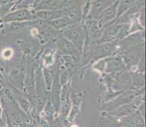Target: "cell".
<instances>
[{
  "label": "cell",
  "mask_w": 146,
  "mask_h": 127,
  "mask_svg": "<svg viewBox=\"0 0 146 127\" xmlns=\"http://www.w3.org/2000/svg\"><path fill=\"white\" fill-rule=\"evenodd\" d=\"M36 3V0H18L14 5L13 9L30 8L32 9Z\"/></svg>",
  "instance_id": "cell-20"
},
{
  "label": "cell",
  "mask_w": 146,
  "mask_h": 127,
  "mask_svg": "<svg viewBox=\"0 0 146 127\" xmlns=\"http://www.w3.org/2000/svg\"><path fill=\"white\" fill-rule=\"evenodd\" d=\"M41 73L42 79H43L44 83L45 84V86H46V89L49 92L50 88H51L52 83H53V78H54L56 72H55L54 70L52 71V70L45 68V67H42L41 70Z\"/></svg>",
  "instance_id": "cell-16"
},
{
  "label": "cell",
  "mask_w": 146,
  "mask_h": 127,
  "mask_svg": "<svg viewBox=\"0 0 146 127\" xmlns=\"http://www.w3.org/2000/svg\"><path fill=\"white\" fill-rule=\"evenodd\" d=\"M6 124H5V123L3 122V121H2V120H0V127L1 126H6Z\"/></svg>",
  "instance_id": "cell-23"
},
{
  "label": "cell",
  "mask_w": 146,
  "mask_h": 127,
  "mask_svg": "<svg viewBox=\"0 0 146 127\" xmlns=\"http://www.w3.org/2000/svg\"><path fill=\"white\" fill-rule=\"evenodd\" d=\"M131 84L132 82H131V73L124 69L115 73L111 89L115 91L123 92L131 89L132 87Z\"/></svg>",
  "instance_id": "cell-6"
},
{
  "label": "cell",
  "mask_w": 146,
  "mask_h": 127,
  "mask_svg": "<svg viewBox=\"0 0 146 127\" xmlns=\"http://www.w3.org/2000/svg\"><path fill=\"white\" fill-rule=\"evenodd\" d=\"M119 50L118 41L96 42L94 41L91 52V61L105 59L116 54Z\"/></svg>",
  "instance_id": "cell-2"
},
{
  "label": "cell",
  "mask_w": 146,
  "mask_h": 127,
  "mask_svg": "<svg viewBox=\"0 0 146 127\" xmlns=\"http://www.w3.org/2000/svg\"><path fill=\"white\" fill-rule=\"evenodd\" d=\"M45 23H46L47 24H48L49 26L53 27L54 29H56L58 31H60V30H62V28H65V27L68 26L74 23L71 20H70L66 16L60 17V18H56V19H54V20H50V21L48 22H45Z\"/></svg>",
  "instance_id": "cell-14"
},
{
  "label": "cell",
  "mask_w": 146,
  "mask_h": 127,
  "mask_svg": "<svg viewBox=\"0 0 146 127\" xmlns=\"http://www.w3.org/2000/svg\"><path fill=\"white\" fill-rule=\"evenodd\" d=\"M111 4L113 2L110 0H91L89 11L86 17L98 19L102 12Z\"/></svg>",
  "instance_id": "cell-10"
},
{
  "label": "cell",
  "mask_w": 146,
  "mask_h": 127,
  "mask_svg": "<svg viewBox=\"0 0 146 127\" xmlns=\"http://www.w3.org/2000/svg\"><path fill=\"white\" fill-rule=\"evenodd\" d=\"M35 20V12L30 8L15 9L3 16L2 21L4 23L11 22H23Z\"/></svg>",
  "instance_id": "cell-4"
},
{
  "label": "cell",
  "mask_w": 146,
  "mask_h": 127,
  "mask_svg": "<svg viewBox=\"0 0 146 127\" xmlns=\"http://www.w3.org/2000/svg\"><path fill=\"white\" fill-rule=\"evenodd\" d=\"M118 2H114L109 5L104 11L100 15L98 18V22L100 26L104 28L107 23L115 20L117 18V6H118Z\"/></svg>",
  "instance_id": "cell-11"
},
{
  "label": "cell",
  "mask_w": 146,
  "mask_h": 127,
  "mask_svg": "<svg viewBox=\"0 0 146 127\" xmlns=\"http://www.w3.org/2000/svg\"><path fill=\"white\" fill-rule=\"evenodd\" d=\"M10 77L11 78L12 82L15 84L16 88H21L23 82V67L21 65L15 67L10 72Z\"/></svg>",
  "instance_id": "cell-13"
},
{
  "label": "cell",
  "mask_w": 146,
  "mask_h": 127,
  "mask_svg": "<svg viewBox=\"0 0 146 127\" xmlns=\"http://www.w3.org/2000/svg\"><path fill=\"white\" fill-rule=\"evenodd\" d=\"M58 33L70 40L81 54L85 39L87 34L86 29L83 23H72L58 31Z\"/></svg>",
  "instance_id": "cell-1"
},
{
  "label": "cell",
  "mask_w": 146,
  "mask_h": 127,
  "mask_svg": "<svg viewBox=\"0 0 146 127\" xmlns=\"http://www.w3.org/2000/svg\"><path fill=\"white\" fill-rule=\"evenodd\" d=\"M35 20H38L42 22H48L54 20L64 15L63 10H44L35 11Z\"/></svg>",
  "instance_id": "cell-12"
},
{
  "label": "cell",
  "mask_w": 146,
  "mask_h": 127,
  "mask_svg": "<svg viewBox=\"0 0 146 127\" xmlns=\"http://www.w3.org/2000/svg\"><path fill=\"white\" fill-rule=\"evenodd\" d=\"M16 100L18 103V105L20 106L21 108L23 111V112L29 114L32 111L31 110H32V105L31 104V102H30L29 100H28L26 98H23L21 97L18 96L16 98Z\"/></svg>",
  "instance_id": "cell-19"
},
{
  "label": "cell",
  "mask_w": 146,
  "mask_h": 127,
  "mask_svg": "<svg viewBox=\"0 0 146 127\" xmlns=\"http://www.w3.org/2000/svg\"><path fill=\"white\" fill-rule=\"evenodd\" d=\"M136 0H119L117 6V18L125 13L129 9L135 5Z\"/></svg>",
  "instance_id": "cell-17"
},
{
  "label": "cell",
  "mask_w": 146,
  "mask_h": 127,
  "mask_svg": "<svg viewBox=\"0 0 146 127\" xmlns=\"http://www.w3.org/2000/svg\"><path fill=\"white\" fill-rule=\"evenodd\" d=\"M79 57L71 55V54H66V55H61L60 61L63 65L65 68L73 70L79 65Z\"/></svg>",
  "instance_id": "cell-15"
},
{
  "label": "cell",
  "mask_w": 146,
  "mask_h": 127,
  "mask_svg": "<svg viewBox=\"0 0 146 127\" xmlns=\"http://www.w3.org/2000/svg\"><path fill=\"white\" fill-rule=\"evenodd\" d=\"M56 49L58 54L60 55H66L71 54L80 58V52L78 50L75 46L72 43L70 40L60 35L58 36L56 43Z\"/></svg>",
  "instance_id": "cell-8"
},
{
  "label": "cell",
  "mask_w": 146,
  "mask_h": 127,
  "mask_svg": "<svg viewBox=\"0 0 146 127\" xmlns=\"http://www.w3.org/2000/svg\"><path fill=\"white\" fill-rule=\"evenodd\" d=\"M62 85L59 81V71H56L53 78V83H52L51 88L50 91V94L49 96V99L50 100L52 105L56 111V114L59 113L60 105H61V92H62Z\"/></svg>",
  "instance_id": "cell-7"
},
{
  "label": "cell",
  "mask_w": 146,
  "mask_h": 127,
  "mask_svg": "<svg viewBox=\"0 0 146 127\" xmlns=\"http://www.w3.org/2000/svg\"><path fill=\"white\" fill-rule=\"evenodd\" d=\"M0 120L3 121V109H2V105H1V103H0Z\"/></svg>",
  "instance_id": "cell-22"
},
{
  "label": "cell",
  "mask_w": 146,
  "mask_h": 127,
  "mask_svg": "<svg viewBox=\"0 0 146 127\" xmlns=\"http://www.w3.org/2000/svg\"><path fill=\"white\" fill-rule=\"evenodd\" d=\"M140 94H143V93L131 88L128 90L123 91L111 100L102 103L100 110L102 112H108V111H113L120 106L130 102L136 96Z\"/></svg>",
  "instance_id": "cell-3"
},
{
  "label": "cell",
  "mask_w": 146,
  "mask_h": 127,
  "mask_svg": "<svg viewBox=\"0 0 146 127\" xmlns=\"http://www.w3.org/2000/svg\"><path fill=\"white\" fill-rule=\"evenodd\" d=\"M144 46L145 45H139L132 46L122 52V54H120L128 68H132L137 66L141 56L145 53Z\"/></svg>",
  "instance_id": "cell-5"
},
{
  "label": "cell",
  "mask_w": 146,
  "mask_h": 127,
  "mask_svg": "<svg viewBox=\"0 0 146 127\" xmlns=\"http://www.w3.org/2000/svg\"><path fill=\"white\" fill-rule=\"evenodd\" d=\"M39 1H40V0H36V2H39Z\"/></svg>",
  "instance_id": "cell-24"
},
{
  "label": "cell",
  "mask_w": 146,
  "mask_h": 127,
  "mask_svg": "<svg viewBox=\"0 0 146 127\" xmlns=\"http://www.w3.org/2000/svg\"><path fill=\"white\" fill-rule=\"evenodd\" d=\"M105 62L106 66L105 71L108 73H116L126 69V65L121 54H115L113 56L105 58Z\"/></svg>",
  "instance_id": "cell-9"
},
{
  "label": "cell",
  "mask_w": 146,
  "mask_h": 127,
  "mask_svg": "<svg viewBox=\"0 0 146 127\" xmlns=\"http://www.w3.org/2000/svg\"><path fill=\"white\" fill-rule=\"evenodd\" d=\"M105 66H106L105 59H100V60H98V62L94 65V68L97 70V71H101V72H105Z\"/></svg>",
  "instance_id": "cell-21"
},
{
  "label": "cell",
  "mask_w": 146,
  "mask_h": 127,
  "mask_svg": "<svg viewBox=\"0 0 146 127\" xmlns=\"http://www.w3.org/2000/svg\"><path fill=\"white\" fill-rule=\"evenodd\" d=\"M72 70L64 68L63 70L59 71V81L62 85L67 84L71 81V78L72 76Z\"/></svg>",
  "instance_id": "cell-18"
}]
</instances>
